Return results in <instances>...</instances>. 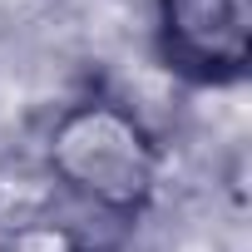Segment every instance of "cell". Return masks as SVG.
<instances>
[{
	"instance_id": "1",
	"label": "cell",
	"mask_w": 252,
	"mask_h": 252,
	"mask_svg": "<svg viewBox=\"0 0 252 252\" xmlns=\"http://www.w3.org/2000/svg\"><path fill=\"white\" fill-rule=\"evenodd\" d=\"M45 168L79 203L129 222L149 213L158 193L163 154H158V139L149 134V124L129 104L94 94V99L69 104L50 124Z\"/></svg>"
},
{
	"instance_id": "3",
	"label": "cell",
	"mask_w": 252,
	"mask_h": 252,
	"mask_svg": "<svg viewBox=\"0 0 252 252\" xmlns=\"http://www.w3.org/2000/svg\"><path fill=\"white\" fill-rule=\"evenodd\" d=\"M0 252H89L84 232L69 227V222H55V218H35V222H20Z\"/></svg>"
},
{
	"instance_id": "2",
	"label": "cell",
	"mask_w": 252,
	"mask_h": 252,
	"mask_svg": "<svg viewBox=\"0 0 252 252\" xmlns=\"http://www.w3.org/2000/svg\"><path fill=\"white\" fill-rule=\"evenodd\" d=\"M158 55L188 84H237L252 64V0H158Z\"/></svg>"
}]
</instances>
